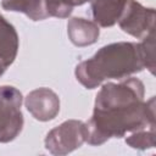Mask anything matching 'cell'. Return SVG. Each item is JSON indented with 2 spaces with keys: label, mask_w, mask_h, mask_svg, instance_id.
Returning <instances> with one entry per match:
<instances>
[{
  "label": "cell",
  "mask_w": 156,
  "mask_h": 156,
  "mask_svg": "<svg viewBox=\"0 0 156 156\" xmlns=\"http://www.w3.org/2000/svg\"><path fill=\"white\" fill-rule=\"evenodd\" d=\"M145 87L139 78L107 82L95 96L91 117L84 122L85 143L99 146L111 138L155 127V96L144 100Z\"/></svg>",
  "instance_id": "cell-1"
},
{
  "label": "cell",
  "mask_w": 156,
  "mask_h": 156,
  "mask_svg": "<svg viewBox=\"0 0 156 156\" xmlns=\"http://www.w3.org/2000/svg\"><path fill=\"white\" fill-rule=\"evenodd\" d=\"M144 68L140 43L117 41L100 48L90 58L79 62L74 74L85 89H95L106 79H123Z\"/></svg>",
  "instance_id": "cell-2"
},
{
  "label": "cell",
  "mask_w": 156,
  "mask_h": 156,
  "mask_svg": "<svg viewBox=\"0 0 156 156\" xmlns=\"http://www.w3.org/2000/svg\"><path fill=\"white\" fill-rule=\"evenodd\" d=\"M23 96L12 85H0V143H10L23 128Z\"/></svg>",
  "instance_id": "cell-3"
},
{
  "label": "cell",
  "mask_w": 156,
  "mask_h": 156,
  "mask_svg": "<svg viewBox=\"0 0 156 156\" xmlns=\"http://www.w3.org/2000/svg\"><path fill=\"white\" fill-rule=\"evenodd\" d=\"M85 143L84 122L79 119H67L52 128L45 136V149L57 156L67 155L80 147Z\"/></svg>",
  "instance_id": "cell-4"
},
{
  "label": "cell",
  "mask_w": 156,
  "mask_h": 156,
  "mask_svg": "<svg viewBox=\"0 0 156 156\" xmlns=\"http://www.w3.org/2000/svg\"><path fill=\"white\" fill-rule=\"evenodd\" d=\"M117 23L124 33L143 39L155 29V9L145 7L136 0H126Z\"/></svg>",
  "instance_id": "cell-5"
},
{
  "label": "cell",
  "mask_w": 156,
  "mask_h": 156,
  "mask_svg": "<svg viewBox=\"0 0 156 156\" xmlns=\"http://www.w3.org/2000/svg\"><path fill=\"white\" fill-rule=\"evenodd\" d=\"M24 106L35 119L48 122L58 115L60 98L54 90L41 87L27 94L24 98Z\"/></svg>",
  "instance_id": "cell-6"
},
{
  "label": "cell",
  "mask_w": 156,
  "mask_h": 156,
  "mask_svg": "<svg viewBox=\"0 0 156 156\" xmlns=\"http://www.w3.org/2000/svg\"><path fill=\"white\" fill-rule=\"evenodd\" d=\"M67 34L73 45L83 48L98 41L100 28L94 21L83 17H71L67 22Z\"/></svg>",
  "instance_id": "cell-7"
},
{
  "label": "cell",
  "mask_w": 156,
  "mask_h": 156,
  "mask_svg": "<svg viewBox=\"0 0 156 156\" xmlns=\"http://www.w3.org/2000/svg\"><path fill=\"white\" fill-rule=\"evenodd\" d=\"M126 0H90L94 22L102 28L112 27L117 23Z\"/></svg>",
  "instance_id": "cell-8"
},
{
  "label": "cell",
  "mask_w": 156,
  "mask_h": 156,
  "mask_svg": "<svg viewBox=\"0 0 156 156\" xmlns=\"http://www.w3.org/2000/svg\"><path fill=\"white\" fill-rule=\"evenodd\" d=\"M20 46L16 28L0 13V62L6 67L13 63Z\"/></svg>",
  "instance_id": "cell-9"
},
{
  "label": "cell",
  "mask_w": 156,
  "mask_h": 156,
  "mask_svg": "<svg viewBox=\"0 0 156 156\" xmlns=\"http://www.w3.org/2000/svg\"><path fill=\"white\" fill-rule=\"evenodd\" d=\"M4 10L24 13L32 21H43L49 17L45 0H1Z\"/></svg>",
  "instance_id": "cell-10"
},
{
  "label": "cell",
  "mask_w": 156,
  "mask_h": 156,
  "mask_svg": "<svg viewBox=\"0 0 156 156\" xmlns=\"http://www.w3.org/2000/svg\"><path fill=\"white\" fill-rule=\"evenodd\" d=\"M126 144L133 149L146 150L155 147V127L132 132L126 138Z\"/></svg>",
  "instance_id": "cell-11"
},
{
  "label": "cell",
  "mask_w": 156,
  "mask_h": 156,
  "mask_svg": "<svg viewBox=\"0 0 156 156\" xmlns=\"http://www.w3.org/2000/svg\"><path fill=\"white\" fill-rule=\"evenodd\" d=\"M154 38L155 37H154V30H152L146 37H144L143 40L140 41L145 67L150 71L151 74L155 73V41H154Z\"/></svg>",
  "instance_id": "cell-12"
},
{
  "label": "cell",
  "mask_w": 156,
  "mask_h": 156,
  "mask_svg": "<svg viewBox=\"0 0 156 156\" xmlns=\"http://www.w3.org/2000/svg\"><path fill=\"white\" fill-rule=\"evenodd\" d=\"M88 1H90V0H72L73 6H80V5H84Z\"/></svg>",
  "instance_id": "cell-13"
},
{
  "label": "cell",
  "mask_w": 156,
  "mask_h": 156,
  "mask_svg": "<svg viewBox=\"0 0 156 156\" xmlns=\"http://www.w3.org/2000/svg\"><path fill=\"white\" fill-rule=\"evenodd\" d=\"M6 68H7V67H6V66H5V65H4L2 62H0V77H1V76H2L4 73H5Z\"/></svg>",
  "instance_id": "cell-14"
}]
</instances>
